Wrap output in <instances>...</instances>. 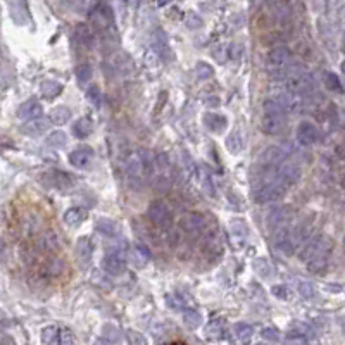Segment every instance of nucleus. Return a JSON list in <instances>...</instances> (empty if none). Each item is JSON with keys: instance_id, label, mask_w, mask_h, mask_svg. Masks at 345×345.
<instances>
[{"instance_id": "13", "label": "nucleus", "mask_w": 345, "mask_h": 345, "mask_svg": "<svg viewBox=\"0 0 345 345\" xmlns=\"http://www.w3.org/2000/svg\"><path fill=\"white\" fill-rule=\"evenodd\" d=\"M41 114H44V106L38 102V100H28V102L21 104L18 107V112L16 116L19 117L21 121H33V119H40Z\"/></svg>"}, {"instance_id": "51", "label": "nucleus", "mask_w": 345, "mask_h": 345, "mask_svg": "<svg viewBox=\"0 0 345 345\" xmlns=\"http://www.w3.org/2000/svg\"><path fill=\"white\" fill-rule=\"evenodd\" d=\"M255 345H264V343H255Z\"/></svg>"}, {"instance_id": "15", "label": "nucleus", "mask_w": 345, "mask_h": 345, "mask_svg": "<svg viewBox=\"0 0 345 345\" xmlns=\"http://www.w3.org/2000/svg\"><path fill=\"white\" fill-rule=\"evenodd\" d=\"M318 128L309 121H302L297 128V142L300 145H313L314 142H318Z\"/></svg>"}, {"instance_id": "40", "label": "nucleus", "mask_w": 345, "mask_h": 345, "mask_svg": "<svg viewBox=\"0 0 345 345\" xmlns=\"http://www.w3.org/2000/svg\"><path fill=\"white\" fill-rule=\"evenodd\" d=\"M100 88L97 87V85H90L87 88V99L90 100L92 104H94V106H99L100 104Z\"/></svg>"}, {"instance_id": "20", "label": "nucleus", "mask_w": 345, "mask_h": 345, "mask_svg": "<svg viewBox=\"0 0 345 345\" xmlns=\"http://www.w3.org/2000/svg\"><path fill=\"white\" fill-rule=\"evenodd\" d=\"M226 333V326H225V319H212L211 323L205 328V336L212 342L221 340Z\"/></svg>"}, {"instance_id": "22", "label": "nucleus", "mask_w": 345, "mask_h": 345, "mask_svg": "<svg viewBox=\"0 0 345 345\" xmlns=\"http://www.w3.org/2000/svg\"><path fill=\"white\" fill-rule=\"evenodd\" d=\"M95 228L99 230L100 233L106 235V237H117L121 231L119 225H117L114 220H109V218H100V220H97Z\"/></svg>"}, {"instance_id": "7", "label": "nucleus", "mask_w": 345, "mask_h": 345, "mask_svg": "<svg viewBox=\"0 0 345 345\" xmlns=\"http://www.w3.org/2000/svg\"><path fill=\"white\" fill-rule=\"evenodd\" d=\"M287 188L288 187H285L278 180L269 182L266 185H263L261 188H257V192H255V202H259V204H269V202H276L283 199L285 193H287Z\"/></svg>"}, {"instance_id": "39", "label": "nucleus", "mask_w": 345, "mask_h": 345, "mask_svg": "<svg viewBox=\"0 0 345 345\" xmlns=\"http://www.w3.org/2000/svg\"><path fill=\"white\" fill-rule=\"evenodd\" d=\"M126 336H128V343L130 345H149L145 336L142 333H138V331H135V330H128Z\"/></svg>"}, {"instance_id": "19", "label": "nucleus", "mask_w": 345, "mask_h": 345, "mask_svg": "<svg viewBox=\"0 0 345 345\" xmlns=\"http://www.w3.org/2000/svg\"><path fill=\"white\" fill-rule=\"evenodd\" d=\"M88 218V211L85 207H69L64 212V223L67 226H79Z\"/></svg>"}, {"instance_id": "34", "label": "nucleus", "mask_w": 345, "mask_h": 345, "mask_svg": "<svg viewBox=\"0 0 345 345\" xmlns=\"http://www.w3.org/2000/svg\"><path fill=\"white\" fill-rule=\"evenodd\" d=\"M183 321H185V325H187L188 328H199L200 323H202V316L193 309H185Z\"/></svg>"}, {"instance_id": "30", "label": "nucleus", "mask_w": 345, "mask_h": 345, "mask_svg": "<svg viewBox=\"0 0 345 345\" xmlns=\"http://www.w3.org/2000/svg\"><path fill=\"white\" fill-rule=\"evenodd\" d=\"M132 257H133V263L137 264L138 268H144L150 261V252L144 245H137L132 252Z\"/></svg>"}, {"instance_id": "36", "label": "nucleus", "mask_w": 345, "mask_h": 345, "mask_svg": "<svg viewBox=\"0 0 345 345\" xmlns=\"http://www.w3.org/2000/svg\"><path fill=\"white\" fill-rule=\"evenodd\" d=\"M56 335H59L57 326H45L40 333V338H41V342L47 345V343L52 342V340H56Z\"/></svg>"}, {"instance_id": "18", "label": "nucleus", "mask_w": 345, "mask_h": 345, "mask_svg": "<svg viewBox=\"0 0 345 345\" xmlns=\"http://www.w3.org/2000/svg\"><path fill=\"white\" fill-rule=\"evenodd\" d=\"M49 123L50 121H45V119H33V121H28L26 124H23V128H21V133L28 135V137H40V135H44L47 132L49 128Z\"/></svg>"}, {"instance_id": "25", "label": "nucleus", "mask_w": 345, "mask_h": 345, "mask_svg": "<svg viewBox=\"0 0 345 345\" xmlns=\"http://www.w3.org/2000/svg\"><path fill=\"white\" fill-rule=\"evenodd\" d=\"M76 38L81 45H85V47L90 49L92 45H94L95 41V33L92 31L90 26H87V24H78L76 26Z\"/></svg>"}, {"instance_id": "49", "label": "nucleus", "mask_w": 345, "mask_h": 345, "mask_svg": "<svg viewBox=\"0 0 345 345\" xmlns=\"http://www.w3.org/2000/svg\"><path fill=\"white\" fill-rule=\"evenodd\" d=\"M209 100H211V102H209V104H211V106H218V104H220V102H218V99H216V97H212V99H209Z\"/></svg>"}, {"instance_id": "8", "label": "nucleus", "mask_w": 345, "mask_h": 345, "mask_svg": "<svg viewBox=\"0 0 345 345\" xmlns=\"http://www.w3.org/2000/svg\"><path fill=\"white\" fill-rule=\"evenodd\" d=\"M90 18L94 21L95 28L99 29L102 35L106 33H111V29L114 31V19H112V11L109 9L106 4H100V6H95L90 12Z\"/></svg>"}, {"instance_id": "27", "label": "nucleus", "mask_w": 345, "mask_h": 345, "mask_svg": "<svg viewBox=\"0 0 345 345\" xmlns=\"http://www.w3.org/2000/svg\"><path fill=\"white\" fill-rule=\"evenodd\" d=\"M235 335H237L240 343L247 345L250 342L252 335H254V328L250 325H247V323H237V325H235Z\"/></svg>"}, {"instance_id": "42", "label": "nucleus", "mask_w": 345, "mask_h": 345, "mask_svg": "<svg viewBox=\"0 0 345 345\" xmlns=\"http://www.w3.org/2000/svg\"><path fill=\"white\" fill-rule=\"evenodd\" d=\"M185 23H187V26L190 29H197L202 26V19L195 14V12H188L187 18H185Z\"/></svg>"}, {"instance_id": "47", "label": "nucleus", "mask_w": 345, "mask_h": 345, "mask_svg": "<svg viewBox=\"0 0 345 345\" xmlns=\"http://www.w3.org/2000/svg\"><path fill=\"white\" fill-rule=\"evenodd\" d=\"M126 7H137L140 4V0H121Z\"/></svg>"}, {"instance_id": "10", "label": "nucleus", "mask_w": 345, "mask_h": 345, "mask_svg": "<svg viewBox=\"0 0 345 345\" xmlns=\"http://www.w3.org/2000/svg\"><path fill=\"white\" fill-rule=\"evenodd\" d=\"M273 237H275V247L281 252V254L293 255V252L297 249V243H295V240L292 238V231H290V228L275 231Z\"/></svg>"}, {"instance_id": "45", "label": "nucleus", "mask_w": 345, "mask_h": 345, "mask_svg": "<svg viewBox=\"0 0 345 345\" xmlns=\"http://www.w3.org/2000/svg\"><path fill=\"white\" fill-rule=\"evenodd\" d=\"M273 293L280 298H287L288 290H287V287H283V285H276V287H273Z\"/></svg>"}, {"instance_id": "43", "label": "nucleus", "mask_w": 345, "mask_h": 345, "mask_svg": "<svg viewBox=\"0 0 345 345\" xmlns=\"http://www.w3.org/2000/svg\"><path fill=\"white\" fill-rule=\"evenodd\" d=\"M261 335H263L264 340H269V342H276V340L280 338V333L276 328H264V330L261 331Z\"/></svg>"}, {"instance_id": "44", "label": "nucleus", "mask_w": 345, "mask_h": 345, "mask_svg": "<svg viewBox=\"0 0 345 345\" xmlns=\"http://www.w3.org/2000/svg\"><path fill=\"white\" fill-rule=\"evenodd\" d=\"M166 302L169 304L171 309H183L182 298H178V297H175V295H167V297H166Z\"/></svg>"}, {"instance_id": "26", "label": "nucleus", "mask_w": 345, "mask_h": 345, "mask_svg": "<svg viewBox=\"0 0 345 345\" xmlns=\"http://www.w3.org/2000/svg\"><path fill=\"white\" fill-rule=\"evenodd\" d=\"M92 152L88 149H76L69 154V164L74 167H83L90 162Z\"/></svg>"}, {"instance_id": "32", "label": "nucleus", "mask_w": 345, "mask_h": 345, "mask_svg": "<svg viewBox=\"0 0 345 345\" xmlns=\"http://www.w3.org/2000/svg\"><path fill=\"white\" fill-rule=\"evenodd\" d=\"M323 83H325V87L328 90L331 92H336V94H342L343 88H342V83H340L338 76H336L335 73H330V71H325V74H323Z\"/></svg>"}, {"instance_id": "33", "label": "nucleus", "mask_w": 345, "mask_h": 345, "mask_svg": "<svg viewBox=\"0 0 345 345\" xmlns=\"http://www.w3.org/2000/svg\"><path fill=\"white\" fill-rule=\"evenodd\" d=\"M66 142H67L66 133L59 132V130L54 133H50L49 137L45 138V144L49 147H52V149H62V147H66Z\"/></svg>"}, {"instance_id": "3", "label": "nucleus", "mask_w": 345, "mask_h": 345, "mask_svg": "<svg viewBox=\"0 0 345 345\" xmlns=\"http://www.w3.org/2000/svg\"><path fill=\"white\" fill-rule=\"evenodd\" d=\"M285 83H287V90L290 94L309 95L311 92H314V79L311 76V73H307L304 67L298 64L288 67V74Z\"/></svg>"}, {"instance_id": "1", "label": "nucleus", "mask_w": 345, "mask_h": 345, "mask_svg": "<svg viewBox=\"0 0 345 345\" xmlns=\"http://www.w3.org/2000/svg\"><path fill=\"white\" fill-rule=\"evenodd\" d=\"M152 167H155V162H152V154L147 149H135L124 159V172L130 185L138 183V187H142L152 175Z\"/></svg>"}, {"instance_id": "17", "label": "nucleus", "mask_w": 345, "mask_h": 345, "mask_svg": "<svg viewBox=\"0 0 345 345\" xmlns=\"http://www.w3.org/2000/svg\"><path fill=\"white\" fill-rule=\"evenodd\" d=\"M204 124L214 133H221L223 130L228 126V119H226V116L218 114V112H205V114H204Z\"/></svg>"}, {"instance_id": "37", "label": "nucleus", "mask_w": 345, "mask_h": 345, "mask_svg": "<svg viewBox=\"0 0 345 345\" xmlns=\"http://www.w3.org/2000/svg\"><path fill=\"white\" fill-rule=\"evenodd\" d=\"M76 76L79 83H87L92 78V66L90 64H81L76 67Z\"/></svg>"}, {"instance_id": "6", "label": "nucleus", "mask_w": 345, "mask_h": 345, "mask_svg": "<svg viewBox=\"0 0 345 345\" xmlns=\"http://www.w3.org/2000/svg\"><path fill=\"white\" fill-rule=\"evenodd\" d=\"M147 216H149V220L152 221L155 226H159V228H169L172 225V212H171L169 205H167L164 200L155 199L150 202L149 209H147Z\"/></svg>"}, {"instance_id": "23", "label": "nucleus", "mask_w": 345, "mask_h": 345, "mask_svg": "<svg viewBox=\"0 0 345 345\" xmlns=\"http://www.w3.org/2000/svg\"><path fill=\"white\" fill-rule=\"evenodd\" d=\"M69 119H71V111L66 106L54 107L52 111H50V114H49V121L54 126H62V124H66Z\"/></svg>"}, {"instance_id": "5", "label": "nucleus", "mask_w": 345, "mask_h": 345, "mask_svg": "<svg viewBox=\"0 0 345 345\" xmlns=\"http://www.w3.org/2000/svg\"><path fill=\"white\" fill-rule=\"evenodd\" d=\"M331 249H333V243L328 237H316L313 242L307 243V247L302 250L300 254V261L304 263H313V261H319V259H328L331 254Z\"/></svg>"}, {"instance_id": "14", "label": "nucleus", "mask_w": 345, "mask_h": 345, "mask_svg": "<svg viewBox=\"0 0 345 345\" xmlns=\"http://www.w3.org/2000/svg\"><path fill=\"white\" fill-rule=\"evenodd\" d=\"M102 268L104 271L107 273V275L111 276H119L124 273L126 269V263L123 259V255L117 254V252H111V254H107L106 257L102 261Z\"/></svg>"}, {"instance_id": "48", "label": "nucleus", "mask_w": 345, "mask_h": 345, "mask_svg": "<svg viewBox=\"0 0 345 345\" xmlns=\"http://www.w3.org/2000/svg\"><path fill=\"white\" fill-rule=\"evenodd\" d=\"M169 4H171V0H157L159 7H166V6H169Z\"/></svg>"}, {"instance_id": "11", "label": "nucleus", "mask_w": 345, "mask_h": 345, "mask_svg": "<svg viewBox=\"0 0 345 345\" xmlns=\"http://www.w3.org/2000/svg\"><path fill=\"white\" fill-rule=\"evenodd\" d=\"M302 176V169L293 162H285L278 167V172H276V180L280 183H283L285 187H292L295 185Z\"/></svg>"}, {"instance_id": "21", "label": "nucleus", "mask_w": 345, "mask_h": 345, "mask_svg": "<svg viewBox=\"0 0 345 345\" xmlns=\"http://www.w3.org/2000/svg\"><path fill=\"white\" fill-rule=\"evenodd\" d=\"M92 252H94V245H92L90 238L88 237H81L76 243V255L79 259V263L88 264L92 259Z\"/></svg>"}, {"instance_id": "35", "label": "nucleus", "mask_w": 345, "mask_h": 345, "mask_svg": "<svg viewBox=\"0 0 345 345\" xmlns=\"http://www.w3.org/2000/svg\"><path fill=\"white\" fill-rule=\"evenodd\" d=\"M195 73H197V78L199 79H207L214 74V69H212V66L207 64V62H197Z\"/></svg>"}, {"instance_id": "28", "label": "nucleus", "mask_w": 345, "mask_h": 345, "mask_svg": "<svg viewBox=\"0 0 345 345\" xmlns=\"http://www.w3.org/2000/svg\"><path fill=\"white\" fill-rule=\"evenodd\" d=\"M40 92H41V95H44L45 99H54V97L61 95L62 85H61V83H57V81H52V79H47V81L41 83Z\"/></svg>"}, {"instance_id": "4", "label": "nucleus", "mask_w": 345, "mask_h": 345, "mask_svg": "<svg viewBox=\"0 0 345 345\" xmlns=\"http://www.w3.org/2000/svg\"><path fill=\"white\" fill-rule=\"evenodd\" d=\"M290 59H292V54H290V50L287 47H275L269 50L266 62H268V71L271 79H276V81L287 79Z\"/></svg>"}, {"instance_id": "46", "label": "nucleus", "mask_w": 345, "mask_h": 345, "mask_svg": "<svg viewBox=\"0 0 345 345\" xmlns=\"http://www.w3.org/2000/svg\"><path fill=\"white\" fill-rule=\"evenodd\" d=\"M94 345H112V340L106 338V336H100V338H97Z\"/></svg>"}, {"instance_id": "38", "label": "nucleus", "mask_w": 345, "mask_h": 345, "mask_svg": "<svg viewBox=\"0 0 345 345\" xmlns=\"http://www.w3.org/2000/svg\"><path fill=\"white\" fill-rule=\"evenodd\" d=\"M57 340H59V345H74V335H73V331L67 330V328L59 330Z\"/></svg>"}, {"instance_id": "9", "label": "nucleus", "mask_w": 345, "mask_h": 345, "mask_svg": "<svg viewBox=\"0 0 345 345\" xmlns=\"http://www.w3.org/2000/svg\"><path fill=\"white\" fill-rule=\"evenodd\" d=\"M293 220V211L290 207H278V209H273L271 212L268 214V228L275 233L278 230L288 228L290 223Z\"/></svg>"}, {"instance_id": "16", "label": "nucleus", "mask_w": 345, "mask_h": 345, "mask_svg": "<svg viewBox=\"0 0 345 345\" xmlns=\"http://www.w3.org/2000/svg\"><path fill=\"white\" fill-rule=\"evenodd\" d=\"M285 159H287V152L281 147H268L261 155V161L268 166H281Z\"/></svg>"}, {"instance_id": "41", "label": "nucleus", "mask_w": 345, "mask_h": 345, "mask_svg": "<svg viewBox=\"0 0 345 345\" xmlns=\"http://www.w3.org/2000/svg\"><path fill=\"white\" fill-rule=\"evenodd\" d=\"M297 290H298V293H300V297H304V298H311L314 295V288L309 281H300V283L297 285Z\"/></svg>"}, {"instance_id": "29", "label": "nucleus", "mask_w": 345, "mask_h": 345, "mask_svg": "<svg viewBox=\"0 0 345 345\" xmlns=\"http://www.w3.org/2000/svg\"><path fill=\"white\" fill-rule=\"evenodd\" d=\"M50 178H52V183L56 185L57 188H71L73 187V178H71L67 172L64 171H52L50 172Z\"/></svg>"}, {"instance_id": "31", "label": "nucleus", "mask_w": 345, "mask_h": 345, "mask_svg": "<svg viewBox=\"0 0 345 345\" xmlns=\"http://www.w3.org/2000/svg\"><path fill=\"white\" fill-rule=\"evenodd\" d=\"M92 133V123L88 119H79L73 124V135L79 140H85Z\"/></svg>"}, {"instance_id": "12", "label": "nucleus", "mask_w": 345, "mask_h": 345, "mask_svg": "<svg viewBox=\"0 0 345 345\" xmlns=\"http://www.w3.org/2000/svg\"><path fill=\"white\" fill-rule=\"evenodd\" d=\"M205 218L199 212H188L180 220V228L188 235H197L205 228Z\"/></svg>"}, {"instance_id": "24", "label": "nucleus", "mask_w": 345, "mask_h": 345, "mask_svg": "<svg viewBox=\"0 0 345 345\" xmlns=\"http://www.w3.org/2000/svg\"><path fill=\"white\" fill-rule=\"evenodd\" d=\"M61 273H62V263L61 261H56V259L41 264V268H40V276H44L45 280L57 278Z\"/></svg>"}, {"instance_id": "50", "label": "nucleus", "mask_w": 345, "mask_h": 345, "mask_svg": "<svg viewBox=\"0 0 345 345\" xmlns=\"http://www.w3.org/2000/svg\"><path fill=\"white\" fill-rule=\"evenodd\" d=\"M342 71H343V73H345V61L342 62Z\"/></svg>"}, {"instance_id": "2", "label": "nucleus", "mask_w": 345, "mask_h": 345, "mask_svg": "<svg viewBox=\"0 0 345 345\" xmlns=\"http://www.w3.org/2000/svg\"><path fill=\"white\" fill-rule=\"evenodd\" d=\"M261 130L266 135H280L285 130V111L275 99L264 102V116L261 119Z\"/></svg>"}]
</instances>
